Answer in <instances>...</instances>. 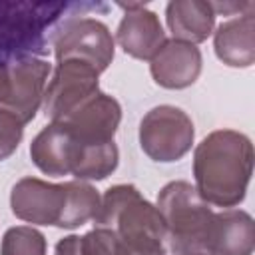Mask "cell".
<instances>
[{
	"label": "cell",
	"instance_id": "obj_1",
	"mask_svg": "<svg viewBox=\"0 0 255 255\" xmlns=\"http://www.w3.org/2000/svg\"><path fill=\"white\" fill-rule=\"evenodd\" d=\"M253 157V143L245 133L215 129L193 151V187L209 205L231 209L247 195Z\"/></svg>",
	"mask_w": 255,
	"mask_h": 255
},
{
	"label": "cell",
	"instance_id": "obj_2",
	"mask_svg": "<svg viewBox=\"0 0 255 255\" xmlns=\"http://www.w3.org/2000/svg\"><path fill=\"white\" fill-rule=\"evenodd\" d=\"M94 223L114 231L129 255H165L161 215L131 183H118L106 189Z\"/></svg>",
	"mask_w": 255,
	"mask_h": 255
},
{
	"label": "cell",
	"instance_id": "obj_3",
	"mask_svg": "<svg viewBox=\"0 0 255 255\" xmlns=\"http://www.w3.org/2000/svg\"><path fill=\"white\" fill-rule=\"evenodd\" d=\"M80 6L82 2L0 0V64L46 54L56 26Z\"/></svg>",
	"mask_w": 255,
	"mask_h": 255
},
{
	"label": "cell",
	"instance_id": "obj_4",
	"mask_svg": "<svg viewBox=\"0 0 255 255\" xmlns=\"http://www.w3.org/2000/svg\"><path fill=\"white\" fill-rule=\"evenodd\" d=\"M155 207L165 227V247L173 255L185 251L205 253L215 211L189 181L165 183L157 193Z\"/></svg>",
	"mask_w": 255,
	"mask_h": 255
},
{
	"label": "cell",
	"instance_id": "obj_5",
	"mask_svg": "<svg viewBox=\"0 0 255 255\" xmlns=\"http://www.w3.org/2000/svg\"><path fill=\"white\" fill-rule=\"evenodd\" d=\"M102 10L106 12V4L82 2V6L66 16L52 34V50L56 62L78 60L90 64L100 74L106 72L114 60L116 46L110 28L96 18H90L86 12Z\"/></svg>",
	"mask_w": 255,
	"mask_h": 255
},
{
	"label": "cell",
	"instance_id": "obj_6",
	"mask_svg": "<svg viewBox=\"0 0 255 255\" xmlns=\"http://www.w3.org/2000/svg\"><path fill=\"white\" fill-rule=\"evenodd\" d=\"M139 147L157 163L181 159L193 145L195 128L191 118L175 106L161 104L145 112L139 122Z\"/></svg>",
	"mask_w": 255,
	"mask_h": 255
},
{
	"label": "cell",
	"instance_id": "obj_7",
	"mask_svg": "<svg viewBox=\"0 0 255 255\" xmlns=\"http://www.w3.org/2000/svg\"><path fill=\"white\" fill-rule=\"evenodd\" d=\"M52 66L42 58H22L0 64V110L14 114L24 126L42 108Z\"/></svg>",
	"mask_w": 255,
	"mask_h": 255
},
{
	"label": "cell",
	"instance_id": "obj_8",
	"mask_svg": "<svg viewBox=\"0 0 255 255\" xmlns=\"http://www.w3.org/2000/svg\"><path fill=\"white\" fill-rule=\"evenodd\" d=\"M100 72L90 64L78 60L58 62L52 78H48L42 110L50 122H62L70 114H74L80 106L100 94Z\"/></svg>",
	"mask_w": 255,
	"mask_h": 255
},
{
	"label": "cell",
	"instance_id": "obj_9",
	"mask_svg": "<svg viewBox=\"0 0 255 255\" xmlns=\"http://www.w3.org/2000/svg\"><path fill=\"white\" fill-rule=\"evenodd\" d=\"M68 187L64 183H50L40 177H22L12 185L10 209L12 213L32 225L60 227L66 211Z\"/></svg>",
	"mask_w": 255,
	"mask_h": 255
},
{
	"label": "cell",
	"instance_id": "obj_10",
	"mask_svg": "<svg viewBox=\"0 0 255 255\" xmlns=\"http://www.w3.org/2000/svg\"><path fill=\"white\" fill-rule=\"evenodd\" d=\"M84 145L86 143L78 141L64 124L50 122L32 139L30 157L32 163L46 175L52 177L74 175L80 165Z\"/></svg>",
	"mask_w": 255,
	"mask_h": 255
},
{
	"label": "cell",
	"instance_id": "obj_11",
	"mask_svg": "<svg viewBox=\"0 0 255 255\" xmlns=\"http://www.w3.org/2000/svg\"><path fill=\"white\" fill-rule=\"evenodd\" d=\"M124 10V16L118 24L116 40L120 48L135 60H151L157 50L165 44V32L159 22V16L145 8L141 2L118 4Z\"/></svg>",
	"mask_w": 255,
	"mask_h": 255
},
{
	"label": "cell",
	"instance_id": "obj_12",
	"mask_svg": "<svg viewBox=\"0 0 255 255\" xmlns=\"http://www.w3.org/2000/svg\"><path fill=\"white\" fill-rule=\"evenodd\" d=\"M120 122H122L120 102L114 96L100 92L58 124H64L78 141L96 145V143L114 141Z\"/></svg>",
	"mask_w": 255,
	"mask_h": 255
},
{
	"label": "cell",
	"instance_id": "obj_13",
	"mask_svg": "<svg viewBox=\"0 0 255 255\" xmlns=\"http://www.w3.org/2000/svg\"><path fill=\"white\" fill-rule=\"evenodd\" d=\"M203 58L197 46L171 38L149 60V74L165 90H183L197 82Z\"/></svg>",
	"mask_w": 255,
	"mask_h": 255
},
{
	"label": "cell",
	"instance_id": "obj_14",
	"mask_svg": "<svg viewBox=\"0 0 255 255\" xmlns=\"http://www.w3.org/2000/svg\"><path fill=\"white\" fill-rule=\"evenodd\" d=\"M255 221L245 209L215 211L205 255H253Z\"/></svg>",
	"mask_w": 255,
	"mask_h": 255
},
{
	"label": "cell",
	"instance_id": "obj_15",
	"mask_svg": "<svg viewBox=\"0 0 255 255\" xmlns=\"http://www.w3.org/2000/svg\"><path fill=\"white\" fill-rule=\"evenodd\" d=\"M213 50L229 68H249L255 62V8L225 20L213 32Z\"/></svg>",
	"mask_w": 255,
	"mask_h": 255
},
{
	"label": "cell",
	"instance_id": "obj_16",
	"mask_svg": "<svg viewBox=\"0 0 255 255\" xmlns=\"http://www.w3.org/2000/svg\"><path fill=\"white\" fill-rule=\"evenodd\" d=\"M165 22L173 40L197 46L213 34L215 12L205 0H171L165 6Z\"/></svg>",
	"mask_w": 255,
	"mask_h": 255
},
{
	"label": "cell",
	"instance_id": "obj_17",
	"mask_svg": "<svg viewBox=\"0 0 255 255\" xmlns=\"http://www.w3.org/2000/svg\"><path fill=\"white\" fill-rule=\"evenodd\" d=\"M66 187H68V201L60 229H76L86 225L88 221H94L102 201L98 189L88 181H78V179L66 181Z\"/></svg>",
	"mask_w": 255,
	"mask_h": 255
},
{
	"label": "cell",
	"instance_id": "obj_18",
	"mask_svg": "<svg viewBox=\"0 0 255 255\" xmlns=\"http://www.w3.org/2000/svg\"><path fill=\"white\" fill-rule=\"evenodd\" d=\"M46 249L48 243L44 233L32 225L6 229L0 243V255H46Z\"/></svg>",
	"mask_w": 255,
	"mask_h": 255
},
{
	"label": "cell",
	"instance_id": "obj_19",
	"mask_svg": "<svg viewBox=\"0 0 255 255\" xmlns=\"http://www.w3.org/2000/svg\"><path fill=\"white\" fill-rule=\"evenodd\" d=\"M24 137V124L10 112L0 110V161L8 159Z\"/></svg>",
	"mask_w": 255,
	"mask_h": 255
},
{
	"label": "cell",
	"instance_id": "obj_20",
	"mask_svg": "<svg viewBox=\"0 0 255 255\" xmlns=\"http://www.w3.org/2000/svg\"><path fill=\"white\" fill-rule=\"evenodd\" d=\"M215 16L223 14V16H239V14H245L249 10L255 8L253 2H237V0H223V2H209Z\"/></svg>",
	"mask_w": 255,
	"mask_h": 255
},
{
	"label": "cell",
	"instance_id": "obj_21",
	"mask_svg": "<svg viewBox=\"0 0 255 255\" xmlns=\"http://www.w3.org/2000/svg\"><path fill=\"white\" fill-rule=\"evenodd\" d=\"M54 255H84L82 253V235H66L56 243Z\"/></svg>",
	"mask_w": 255,
	"mask_h": 255
},
{
	"label": "cell",
	"instance_id": "obj_22",
	"mask_svg": "<svg viewBox=\"0 0 255 255\" xmlns=\"http://www.w3.org/2000/svg\"><path fill=\"white\" fill-rule=\"evenodd\" d=\"M179 255H205L203 251H185V253H179Z\"/></svg>",
	"mask_w": 255,
	"mask_h": 255
}]
</instances>
